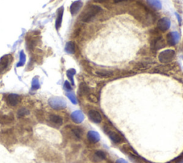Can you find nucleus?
Segmentation results:
<instances>
[{
	"label": "nucleus",
	"mask_w": 183,
	"mask_h": 163,
	"mask_svg": "<svg viewBox=\"0 0 183 163\" xmlns=\"http://www.w3.org/2000/svg\"><path fill=\"white\" fill-rule=\"evenodd\" d=\"M22 101L21 96L16 94H9L5 97V102L9 107H15Z\"/></svg>",
	"instance_id": "20e7f679"
},
{
	"label": "nucleus",
	"mask_w": 183,
	"mask_h": 163,
	"mask_svg": "<svg viewBox=\"0 0 183 163\" xmlns=\"http://www.w3.org/2000/svg\"><path fill=\"white\" fill-rule=\"evenodd\" d=\"M175 52L174 50H165V51L161 52L160 55H159V60L162 62V63H169V62L172 61V59L175 57Z\"/></svg>",
	"instance_id": "39448f33"
},
{
	"label": "nucleus",
	"mask_w": 183,
	"mask_h": 163,
	"mask_svg": "<svg viewBox=\"0 0 183 163\" xmlns=\"http://www.w3.org/2000/svg\"><path fill=\"white\" fill-rule=\"evenodd\" d=\"M15 121V117L13 114H4L0 116V124L3 125H9Z\"/></svg>",
	"instance_id": "6e6552de"
},
{
	"label": "nucleus",
	"mask_w": 183,
	"mask_h": 163,
	"mask_svg": "<svg viewBox=\"0 0 183 163\" xmlns=\"http://www.w3.org/2000/svg\"><path fill=\"white\" fill-rule=\"evenodd\" d=\"M94 156L97 158H98L99 160H102L105 158V155H104V153L103 152H102V151H97Z\"/></svg>",
	"instance_id": "4468645a"
},
{
	"label": "nucleus",
	"mask_w": 183,
	"mask_h": 163,
	"mask_svg": "<svg viewBox=\"0 0 183 163\" xmlns=\"http://www.w3.org/2000/svg\"><path fill=\"white\" fill-rule=\"evenodd\" d=\"M30 114L29 110L27 109L26 108H22L18 111L17 115H18L19 118H21V117H25L26 115H27V114Z\"/></svg>",
	"instance_id": "f8f14e48"
},
{
	"label": "nucleus",
	"mask_w": 183,
	"mask_h": 163,
	"mask_svg": "<svg viewBox=\"0 0 183 163\" xmlns=\"http://www.w3.org/2000/svg\"><path fill=\"white\" fill-rule=\"evenodd\" d=\"M16 142L17 137L13 128L6 129L0 132V143L4 147H11Z\"/></svg>",
	"instance_id": "f257e3e1"
},
{
	"label": "nucleus",
	"mask_w": 183,
	"mask_h": 163,
	"mask_svg": "<svg viewBox=\"0 0 183 163\" xmlns=\"http://www.w3.org/2000/svg\"><path fill=\"white\" fill-rule=\"evenodd\" d=\"M125 1H127V0H113V2H115V3H120V2H125Z\"/></svg>",
	"instance_id": "dca6fc26"
},
{
	"label": "nucleus",
	"mask_w": 183,
	"mask_h": 163,
	"mask_svg": "<svg viewBox=\"0 0 183 163\" xmlns=\"http://www.w3.org/2000/svg\"><path fill=\"white\" fill-rule=\"evenodd\" d=\"M105 132L108 134V136L111 138V140L113 141L115 143H120L122 142L123 138L121 136L120 134L117 133L115 130H113L111 128H109V127H105Z\"/></svg>",
	"instance_id": "423d86ee"
},
{
	"label": "nucleus",
	"mask_w": 183,
	"mask_h": 163,
	"mask_svg": "<svg viewBox=\"0 0 183 163\" xmlns=\"http://www.w3.org/2000/svg\"><path fill=\"white\" fill-rule=\"evenodd\" d=\"M14 62L12 54H6L0 59V77L5 75L10 70Z\"/></svg>",
	"instance_id": "7ed1b4c3"
},
{
	"label": "nucleus",
	"mask_w": 183,
	"mask_h": 163,
	"mask_svg": "<svg viewBox=\"0 0 183 163\" xmlns=\"http://www.w3.org/2000/svg\"><path fill=\"white\" fill-rule=\"evenodd\" d=\"M89 117L95 123H99L102 121V116L96 110H91L89 112Z\"/></svg>",
	"instance_id": "1a4fd4ad"
},
{
	"label": "nucleus",
	"mask_w": 183,
	"mask_h": 163,
	"mask_svg": "<svg viewBox=\"0 0 183 163\" xmlns=\"http://www.w3.org/2000/svg\"><path fill=\"white\" fill-rule=\"evenodd\" d=\"M94 2H97V3H103V2H106L107 0H93Z\"/></svg>",
	"instance_id": "2eb2a0df"
},
{
	"label": "nucleus",
	"mask_w": 183,
	"mask_h": 163,
	"mask_svg": "<svg viewBox=\"0 0 183 163\" xmlns=\"http://www.w3.org/2000/svg\"><path fill=\"white\" fill-rule=\"evenodd\" d=\"M87 99L89 100L90 102H94V103H97V102H98V98H97L96 95H94L93 94H88Z\"/></svg>",
	"instance_id": "ddd939ff"
},
{
	"label": "nucleus",
	"mask_w": 183,
	"mask_h": 163,
	"mask_svg": "<svg viewBox=\"0 0 183 163\" xmlns=\"http://www.w3.org/2000/svg\"><path fill=\"white\" fill-rule=\"evenodd\" d=\"M96 74L98 76L100 77H110L112 75V73L110 71L107 70H98L96 71Z\"/></svg>",
	"instance_id": "9b49d317"
},
{
	"label": "nucleus",
	"mask_w": 183,
	"mask_h": 163,
	"mask_svg": "<svg viewBox=\"0 0 183 163\" xmlns=\"http://www.w3.org/2000/svg\"><path fill=\"white\" fill-rule=\"evenodd\" d=\"M48 120L49 123L52 124V126L54 127H59L62 124L63 120L62 119L61 117L59 115H57V114H49L48 117Z\"/></svg>",
	"instance_id": "0eeeda50"
},
{
	"label": "nucleus",
	"mask_w": 183,
	"mask_h": 163,
	"mask_svg": "<svg viewBox=\"0 0 183 163\" xmlns=\"http://www.w3.org/2000/svg\"><path fill=\"white\" fill-rule=\"evenodd\" d=\"M102 9L99 6L97 5H91L87 6L86 8L84 9V11L81 13L80 18V20L85 22H87L94 18L97 14L100 12Z\"/></svg>",
	"instance_id": "f03ea898"
},
{
	"label": "nucleus",
	"mask_w": 183,
	"mask_h": 163,
	"mask_svg": "<svg viewBox=\"0 0 183 163\" xmlns=\"http://www.w3.org/2000/svg\"><path fill=\"white\" fill-rule=\"evenodd\" d=\"M89 87L85 83H81L80 85V92L82 95H88L89 94Z\"/></svg>",
	"instance_id": "9d476101"
}]
</instances>
